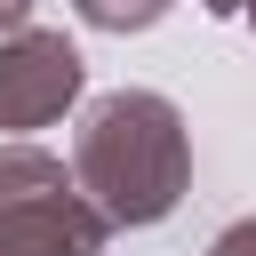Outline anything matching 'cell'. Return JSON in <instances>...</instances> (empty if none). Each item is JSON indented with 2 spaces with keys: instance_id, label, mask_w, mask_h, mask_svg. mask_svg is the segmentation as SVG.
I'll return each mask as SVG.
<instances>
[{
  "instance_id": "1",
  "label": "cell",
  "mask_w": 256,
  "mask_h": 256,
  "mask_svg": "<svg viewBox=\"0 0 256 256\" xmlns=\"http://www.w3.org/2000/svg\"><path fill=\"white\" fill-rule=\"evenodd\" d=\"M72 184L104 224H160L192 184V136L184 112L160 88H112L80 112L72 136Z\"/></svg>"
},
{
  "instance_id": "2",
  "label": "cell",
  "mask_w": 256,
  "mask_h": 256,
  "mask_svg": "<svg viewBox=\"0 0 256 256\" xmlns=\"http://www.w3.org/2000/svg\"><path fill=\"white\" fill-rule=\"evenodd\" d=\"M104 216L40 144H0V256H104Z\"/></svg>"
},
{
  "instance_id": "3",
  "label": "cell",
  "mask_w": 256,
  "mask_h": 256,
  "mask_svg": "<svg viewBox=\"0 0 256 256\" xmlns=\"http://www.w3.org/2000/svg\"><path fill=\"white\" fill-rule=\"evenodd\" d=\"M80 80H88V64H80V48L64 32H32V24L8 32L0 40V128L64 120L80 104Z\"/></svg>"
},
{
  "instance_id": "4",
  "label": "cell",
  "mask_w": 256,
  "mask_h": 256,
  "mask_svg": "<svg viewBox=\"0 0 256 256\" xmlns=\"http://www.w3.org/2000/svg\"><path fill=\"white\" fill-rule=\"evenodd\" d=\"M80 8V24H96V32H144V24H160L176 0H72Z\"/></svg>"
},
{
  "instance_id": "5",
  "label": "cell",
  "mask_w": 256,
  "mask_h": 256,
  "mask_svg": "<svg viewBox=\"0 0 256 256\" xmlns=\"http://www.w3.org/2000/svg\"><path fill=\"white\" fill-rule=\"evenodd\" d=\"M208 256H256V216H240V224H224V232L208 240Z\"/></svg>"
},
{
  "instance_id": "6",
  "label": "cell",
  "mask_w": 256,
  "mask_h": 256,
  "mask_svg": "<svg viewBox=\"0 0 256 256\" xmlns=\"http://www.w3.org/2000/svg\"><path fill=\"white\" fill-rule=\"evenodd\" d=\"M24 16H32V0H0V40H8V32H24Z\"/></svg>"
},
{
  "instance_id": "7",
  "label": "cell",
  "mask_w": 256,
  "mask_h": 256,
  "mask_svg": "<svg viewBox=\"0 0 256 256\" xmlns=\"http://www.w3.org/2000/svg\"><path fill=\"white\" fill-rule=\"evenodd\" d=\"M208 16H240V24H256V0H200Z\"/></svg>"
}]
</instances>
